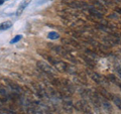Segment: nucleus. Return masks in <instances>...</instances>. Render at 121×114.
<instances>
[{"instance_id": "nucleus-23", "label": "nucleus", "mask_w": 121, "mask_h": 114, "mask_svg": "<svg viewBox=\"0 0 121 114\" xmlns=\"http://www.w3.org/2000/svg\"><path fill=\"white\" fill-rule=\"evenodd\" d=\"M47 114H54V113H52V112H48Z\"/></svg>"}, {"instance_id": "nucleus-26", "label": "nucleus", "mask_w": 121, "mask_h": 114, "mask_svg": "<svg viewBox=\"0 0 121 114\" xmlns=\"http://www.w3.org/2000/svg\"><path fill=\"white\" fill-rule=\"evenodd\" d=\"M4 1H6V0H4Z\"/></svg>"}, {"instance_id": "nucleus-3", "label": "nucleus", "mask_w": 121, "mask_h": 114, "mask_svg": "<svg viewBox=\"0 0 121 114\" xmlns=\"http://www.w3.org/2000/svg\"><path fill=\"white\" fill-rule=\"evenodd\" d=\"M47 59H48V61L54 65V67L56 68V70L60 73H65V72L68 71V68H69V64L65 63L64 61L60 60H56L54 58H50V56H47Z\"/></svg>"}, {"instance_id": "nucleus-9", "label": "nucleus", "mask_w": 121, "mask_h": 114, "mask_svg": "<svg viewBox=\"0 0 121 114\" xmlns=\"http://www.w3.org/2000/svg\"><path fill=\"white\" fill-rule=\"evenodd\" d=\"M88 74L90 76V78L92 79L95 83H97V84L101 85L102 83H103V78H102L98 73H95V72H88Z\"/></svg>"}, {"instance_id": "nucleus-16", "label": "nucleus", "mask_w": 121, "mask_h": 114, "mask_svg": "<svg viewBox=\"0 0 121 114\" xmlns=\"http://www.w3.org/2000/svg\"><path fill=\"white\" fill-rule=\"evenodd\" d=\"M112 100H113V102H114V103L117 105V107H118V108L121 110V98L118 97V96H114V95H113Z\"/></svg>"}, {"instance_id": "nucleus-21", "label": "nucleus", "mask_w": 121, "mask_h": 114, "mask_svg": "<svg viewBox=\"0 0 121 114\" xmlns=\"http://www.w3.org/2000/svg\"><path fill=\"white\" fill-rule=\"evenodd\" d=\"M82 114H93V113L91 112V110H89V111H85V112H83Z\"/></svg>"}, {"instance_id": "nucleus-11", "label": "nucleus", "mask_w": 121, "mask_h": 114, "mask_svg": "<svg viewBox=\"0 0 121 114\" xmlns=\"http://www.w3.org/2000/svg\"><path fill=\"white\" fill-rule=\"evenodd\" d=\"M30 2H31V0H22V2L20 3V5H19V7H18V9H17L16 14L17 15H20L22 13V11L25 9V7L28 6V4H29Z\"/></svg>"}, {"instance_id": "nucleus-13", "label": "nucleus", "mask_w": 121, "mask_h": 114, "mask_svg": "<svg viewBox=\"0 0 121 114\" xmlns=\"http://www.w3.org/2000/svg\"><path fill=\"white\" fill-rule=\"evenodd\" d=\"M7 98H8V93L6 92L4 87L0 85V99H1L2 101H6Z\"/></svg>"}, {"instance_id": "nucleus-6", "label": "nucleus", "mask_w": 121, "mask_h": 114, "mask_svg": "<svg viewBox=\"0 0 121 114\" xmlns=\"http://www.w3.org/2000/svg\"><path fill=\"white\" fill-rule=\"evenodd\" d=\"M63 98H64L63 102H62L63 109L68 113H73V111H74V104L72 103V101L69 100L68 98L67 99H65V97H63Z\"/></svg>"}, {"instance_id": "nucleus-4", "label": "nucleus", "mask_w": 121, "mask_h": 114, "mask_svg": "<svg viewBox=\"0 0 121 114\" xmlns=\"http://www.w3.org/2000/svg\"><path fill=\"white\" fill-rule=\"evenodd\" d=\"M36 66L39 68L40 71L43 72V73L47 74L48 76H55V74H56V72H55L54 69H52V67L51 66L50 64L44 62V61H37Z\"/></svg>"}, {"instance_id": "nucleus-22", "label": "nucleus", "mask_w": 121, "mask_h": 114, "mask_svg": "<svg viewBox=\"0 0 121 114\" xmlns=\"http://www.w3.org/2000/svg\"><path fill=\"white\" fill-rule=\"evenodd\" d=\"M4 3V0H0V5H2Z\"/></svg>"}, {"instance_id": "nucleus-14", "label": "nucleus", "mask_w": 121, "mask_h": 114, "mask_svg": "<svg viewBox=\"0 0 121 114\" xmlns=\"http://www.w3.org/2000/svg\"><path fill=\"white\" fill-rule=\"evenodd\" d=\"M12 26V22L11 21H4L0 23V30H6Z\"/></svg>"}, {"instance_id": "nucleus-19", "label": "nucleus", "mask_w": 121, "mask_h": 114, "mask_svg": "<svg viewBox=\"0 0 121 114\" xmlns=\"http://www.w3.org/2000/svg\"><path fill=\"white\" fill-rule=\"evenodd\" d=\"M21 39H22V35H16V36L14 37V39H12V40L10 41V44H15V43H17V41H19Z\"/></svg>"}, {"instance_id": "nucleus-7", "label": "nucleus", "mask_w": 121, "mask_h": 114, "mask_svg": "<svg viewBox=\"0 0 121 114\" xmlns=\"http://www.w3.org/2000/svg\"><path fill=\"white\" fill-rule=\"evenodd\" d=\"M62 40H63V44H65L67 45H71V47L77 48V50H81V48H82L81 44H79L77 40H75V39H63Z\"/></svg>"}, {"instance_id": "nucleus-20", "label": "nucleus", "mask_w": 121, "mask_h": 114, "mask_svg": "<svg viewBox=\"0 0 121 114\" xmlns=\"http://www.w3.org/2000/svg\"><path fill=\"white\" fill-rule=\"evenodd\" d=\"M4 112L5 114H16V113H14V112H12V111H10V110H4Z\"/></svg>"}, {"instance_id": "nucleus-24", "label": "nucleus", "mask_w": 121, "mask_h": 114, "mask_svg": "<svg viewBox=\"0 0 121 114\" xmlns=\"http://www.w3.org/2000/svg\"><path fill=\"white\" fill-rule=\"evenodd\" d=\"M118 11H119V12H121V8H120V9H118Z\"/></svg>"}, {"instance_id": "nucleus-12", "label": "nucleus", "mask_w": 121, "mask_h": 114, "mask_svg": "<svg viewBox=\"0 0 121 114\" xmlns=\"http://www.w3.org/2000/svg\"><path fill=\"white\" fill-rule=\"evenodd\" d=\"M88 10H89L90 14L93 15V16H95V17H97V18H103V14H102L99 10L95 9L94 7H89Z\"/></svg>"}, {"instance_id": "nucleus-1", "label": "nucleus", "mask_w": 121, "mask_h": 114, "mask_svg": "<svg viewBox=\"0 0 121 114\" xmlns=\"http://www.w3.org/2000/svg\"><path fill=\"white\" fill-rule=\"evenodd\" d=\"M62 3L65 4L66 6L70 7L71 9L74 10H78V9H82L85 7H89V5L86 2L80 1V0H62Z\"/></svg>"}, {"instance_id": "nucleus-15", "label": "nucleus", "mask_w": 121, "mask_h": 114, "mask_svg": "<svg viewBox=\"0 0 121 114\" xmlns=\"http://www.w3.org/2000/svg\"><path fill=\"white\" fill-rule=\"evenodd\" d=\"M81 58H82L83 60H84L87 64H89L90 66H92V67L95 66V62L93 61V59H92V58H90V57H87V56H81Z\"/></svg>"}, {"instance_id": "nucleus-25", "label": "nucleus", "mask_w": 121, "mask_h": 114, "mask_svg": "<svg viewBox=\"0 0 121 114\" xmlns=\"http://www.w3.org/2000/svg\"><path fill=\"white\" fill-rule=\"evenodd\" d=\"M119 87H120V89H121V84H119Z\"/></svg>"}, {"instance_id": "nucleus-18", "label": "nucleus", "mask_w": 121, "mask_h": 114, "mask_svg": "<svg viewBox=\"0 0 121 114\" xmlns=\"http://www.w3.org/2000/svg\"><path fill=\"white\" fill-rule=\"evenodd\" d=\"M107 78L109 79V81H111V82H113V83H117V81H118V80H117V78H116L113 74H110Z\"/></svg>"}, {"instance_id": "nucleus-5", "label": "nucleus", "mask_w": 121, "mask_h": 114, "mask_svg": "<svg viewBox=\"0 0 121 114\" xmlns=\"http://www.w3.org/2000/svg\"><path fill=\"white\" fill-rule=\"evenodd\" d=\"M74 108H76L79 111H82V112H85V111H89L90 109V106L88 105V103L85 101V100H81V101H78L76 104H74Z\"/></svg>"}, {"instance_id": "nucleus-17", "label": "nucleus", "mask_w": 121, "mask_h": 114, "mask_svg": "<svg viewBox=\"0 0 121 114\" xmlns=\"http://www.w3.org/2000/svg\"><path fill=\"white\" fill-rule=\"evenodd\" d=\"M48 37L50 39H52V40H55V39H58L59 37H60V35L58 32H55V31H52V32H50L48 35Z\"/></svg>"}, {"instance_id": "nucleus-8", "label": "nucleus", "mask_w": 121, "mask_h": 114, "mask_svg": "<svg viewBox=\"0 0 121 114\" xmlns=\"http://www.w3.org/2000/svg\"><path fill=\"white\" fill-rule=\"evenodd\" d=\"M97 93H99L102 97H104L106 98L107 100H112V97H113V95L109 92V91H107L105 88H103V87H100V88H98L97 90Z\"/></svg>"}, {"instance_id": "nucleus-10", "label": "nucleus", "mask_w": 121, "mask_h": 114, "mask_svg": "<svg viewBox=\"0 0 121 114\" xmlns=\"http://www.w3.org/2000/svg\"><path fill=\"white\" fill-rule=\"evenodd\" d=\"M6 83H7V85L9 86V88L11 90H13L15 91V92H17V93H21L22 92V89H21V87L16 84V83H14L13 81H10V80H6Z\"/></svg>"}, {"instance_id": "nucleus-2", "label": "nucleus", "mask_w": 121, "mask_h": 114, "mask_svg": "<svg viewBox=\"0 0 121 114\" xmlns=\"http://www.w3.org/2000/svg\"><path fill=\"white\" fill-rule=\"evenodd\" d=\"M48 47L52 48V51H55L56 54L60 55V57H64V58H66V59H69L71 61H75V59L73 58V56H72L70 53H69V50L66 48H63V47H60V45H56V44H48Z\"/></svg>"}]
</instances>
